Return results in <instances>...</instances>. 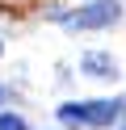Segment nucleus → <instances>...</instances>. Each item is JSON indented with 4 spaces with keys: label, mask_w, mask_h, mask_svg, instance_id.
Here are the masks:
<instances>
[{
    "label": "nucleus",
    "mask_w": 126,
    "mask_h": 130,
    "mask_svg": "<svg viewBox=\"0 0 126 130\" xmlns=\"http://www.w3.org/2000/svg\"><path fill=\"white\" fill-rule=\"evenodd\" d=\"M126 113V101H67L59 105V122L67 126H114Z\"/></svg>",
    "instance_id": "obj_1"
},
{
    "label": "nucleus",
    "mask_w": 126,
    "mask_h": 130,
    "mask_svg": "<svg viewBox=\"0 0 126 130\" xmlns=\"http://www.w3.org/2000/svg\"><path fill=\"white\" fill-rule=\"evenodd\" d=\"M118 17H122V4H118V0H92L80 13H67V17H59V21L72 25V29H105V25H114Z\"/></svg>",
    "instance_id": "obj_2"
},
{
    "label": "nucleus",
    "mask_w": 126,
    "mask_h": 130,
    "mask_svg": "<svg viewBox=\"0 0 126 130\" xmlns=\"http://www.w3.org/2000/svg\"><path fill=\"white\" fill-rule=\"evenodd\" d=\"M80 71L92 76V80H114L118 76V63H114V55H105V51H88L80 59Z\"/></svg>",
    "instance_id": "obj_3"
},
{
    "label": "nucleus",
    "mask_w": 126,
    "mask_h": 130,
    "mask_svg": "<svg viewBox=\"0 0 126 130\" xmlns=\"http://www.w3.org/2000/svg\"><path fill=\"white\" fill-rule=\"evenodd\" d=\"M0 130H30V126H25V118H17V113H0Z\"/></svg>",
    "instance_id": "obj_4"
},
{
    "label": "nucleus",
    "mask_w": 126,
    "mask_h": 130,
    "mask_svg": "<svg viewBox=\"0 0 126 130\" xmlns=\"http://www.w3.org/2000/svg\"><path fill=\"white\" fill-rule=\"evenodd\" d=\"M13 4H17V9H25V4H38V0H0V9H13Z\"/></svg>",
    "instance_id": "obj_5"
},
{
    "label": "nucleus",
    "mask_w": 126,
    "mask_h": 130,
    "mask_svg": "<svg viewBox=\"0 0 126 130\" xmlns=\"http://www.w3.org/2000/svg\"><path fill=\"white\" fill-rule=\"evenodd\" d=\"M4 96H8V92H4V88H0V105H4Z\"/></svg>",
    "instance_id": "obj_6"
}]
</instances>
